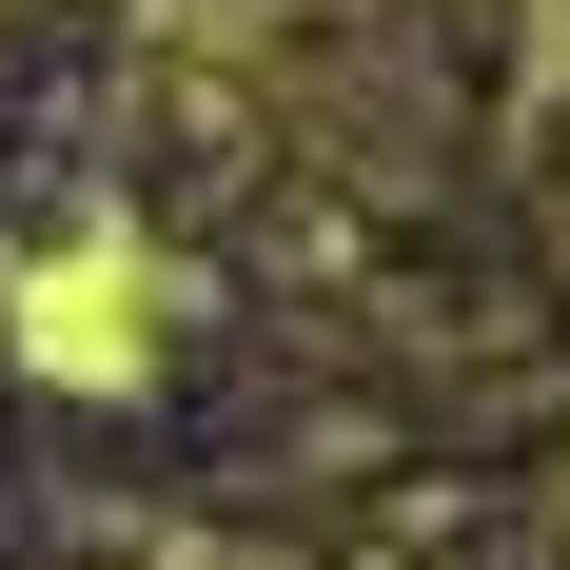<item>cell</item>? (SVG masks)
<instances>
[{
	"label": "cell",
	"mask_w": 570,
	"mask_h": 570,
	"mask_svg": "<svg viewBox=\"0 0 570 570\" xmlns=\"http://www.w3.org/2000/svg\"><path fill=\"white\" fill-rule=\"evenodd\" d=\"M177 315H197V276H177V256H158L138 217H79V236L40 256V276L0 295V335H20V374H59V394H99V413H118V394H158Z\"/></svg>",
	"instance_id": "obj_1"
}]
</instances>
